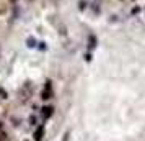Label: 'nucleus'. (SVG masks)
Wrapping results in <instances>:
<instances>
[{
  "instance_id": "obj_1",
  "label": "nucleus",
  "mask_w": 145,
  "mask_h": 141,
  "mask_svg": "<svg viewBox=\"0 0 145 141\" xmlns=\"http://www.w3.org/2000/svg\"><path fill=\"white\" fill-rule=\"evenodd\" d=\"M51 115H52V108H51V107L42 108V117H44V118H47V117H51Z\"/></svg>"
},
{
  "instance_id": "obj_2",
  "label": "nucleus",
  "mask_w": 145,
  "mask_h": 141,
  "mask_svg": "<svg viewBox=\"0 0 145 141\" xmlns=\"http://www.w3.org/2000/svg\"><path fill=\"white\" fill-rule=\"evenodd\" d=\"M49 95H51V85L47 84L46 89H44V92H42V99H49Z\"/></svg>"
},
{
  "instance_id": "obj_3",
  "label": "nucleus",
  "mask_w": 145,
  "mask_h": 141,
  "mask_svg": "<svg viewBox=\"0 0 145 141\" xmlns=\"http://www.w3.org/2000/svg\"><path fill=\"white\" fill-rule=\"evenodd\" d=\"M34 138H36V141H41V138H42V128H39V130L34 133Z\"/></svg>"
}]
</instances>
